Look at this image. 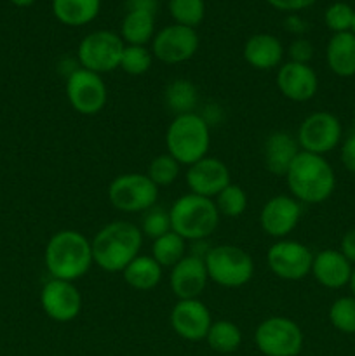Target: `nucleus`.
Returning a JSON list of instances; mask_svg holds the SVG:
<instances>
[{"label":"nucleus","instance_id":"46","mask_svg":"<svg viewBox=\"0 0 355 356\" xmlns=\"http://www.w3.org/2000/svg\"><path fill=\"white\" fill-rule=\"evenodd\" d=\"M354 127H355V113H354Z\"/></svg>","mask_w":355,"mask_h":356},{"label":"nucleus","instance_id":"13","mask_svg":"<svg viewBox=\"0 0 355 356\" xmlns=\"http://www.w3.org/2000/svg\"><path fill=\"white\" fill-rule=\"evenodd\" d=\"M198 35L195 28L169 24L162 28L152 40V54L166 65H180L195 56Z\"/></svg>","mask_w":355,"mask_h":356},{"label":"nucleus","instance_id":"24","mask_svg":"<svg viewBox=\"0 0 355 356\" xmlns=\"http://www.w3.org/2000/svg\"><path fill=\"white\" fill-rule=\"evenodd\" d=\"M101 0H52V13L66 26H84L100 14Z\"/></svg>","mask_w":355,"mask_h":356},{"label":"nucleus","instance_id":"12","mask_svg":"<svg viewBox=\"0 0 355 356\" xmlns=\"http://www.w3.org/2000/svg\"><path fill=\"white\" fill-rule=\"evenodd\" d=\"M66 97L77 113L96 115L106 104L108 90L101 75L79 66L66 79Z\"/></svg>","mask_w":355,"mask_h":356},{"label":"nucleus","instance_id":"28","mask_svg":"<svg viewBox=\"0 0 355 356\" xmlns=\"http://www.w3.org/2000/svg\"><path fill=\"white\" fill-rule=\"evenodd\" d=\"M205 341H207L209 348L214 350L216 353H233V351L239 350L240 343H242V332L233 322L219 320V322H212Z\"/></svg>","mask_w":355,"mask_h":356},{"label":"nucleus","instance_id":"4","mask_svg":"<svg viewBox=\"0 0 355 356\" xmlns=\"http://www.w3.org/2000/svg\"><path fill=\"white\" fill-rule=\"evenodd\" d=\"M171 229L188 242H204L216 232L219 212L212 198L188 193L178 198L169 209Z\"/></svg>","mask_w":355,"mask_h":356},{"label":"nucleus","instance_id":"23","mask_svg":"<svg viewBox=\"0 0 355 356\" xmlns=\"http://www.w3.org/2000/svg\"><path fill=\"white\" fill-rule=\"evenodd\" d=\"M326 61L334 75L343 79L355 75V35L352 31L334 33L331 37L326 49Z\"/></svg>","mask_w":355,"mask_h":356},{"label":"nucleus","instance_id":"32","mask_svg":"<svg viewBox=\"0 0 355 356\" xmlns=\"http://www.w3.org/2000/svg\"><path fill=\"white\" fill-rule=\"evenodd\" d=\"M152 59L153 54L145 45H125L118 68H122V72L127 75H145L152 68Z\"/></svg>","mask_w":355,"mask_h":356},{"label":"nucleus","instance_id":"34","mask_svg":"<svg viewBox=\"0 0 355 356\" xmlns=\"http://www.w3.org/2000/svg\"><path fill=\"white\" fill-rule=\"evenodd\" d=\"M329 320L336 330L343 334H355V298H340L331 305Z\"/></svg>","mask_w":355,"mask_h":356},{"label":"nucleus","instance_id":"5","mask_svg":"<svg viewBox=\"0 0 355 356\" xmlns=\"http://www.w3.org/2000/svg\"><path fill=\"white\" fill-rule=\"evenodd\" d=\"M167 153L180 165H188L207 156L211 132L205 118L198 113L176 115L166 132Z\"/></svg>","mask_w":355,"mask_h":356},{"label":"nucleus","instance_id":"40","mask_svg":"<svg viewBox=\"0 0 355 356\" xmlns=\"http://www.w3.org/2000/svg\"><path fill=\"white\" fill-rule=\"evenodd\" d=\"M340 252L343 254V256L347 257L352 264L355 263V228L345 233V236L341 238Z\"/></svg>","mask_w":355,"mask_h":356},{"label":"nucleus","instance_id":"22","mask_svg":"<svg viewBox=\"0 0 355 356\" xmlns=\"http://www.w3.org/2000/svg\"><path fill=\"white\" fill-rule=\"evenodd\" d=\"M284 58V47L277 37L270 33H256L244 45V59L254 70L277 68Z\"/></svg>","mask_w":355,"mask_h":356},{"label":"nucleus","instance_id":"36","mask_svg":"<svg viewBox=\"0 0 355 356\" xmlns=\"http://www.w3.org/2000/svg\"><path fill=\"white\" fill-rule=\"evenodd\" d=\"M354 17L355 9H352V6H348L345 2L333 3V6L327 7L326 14H324L326 26L331 31H334V33H347V31H352Z\"/></svg>","mask_w":355,"mask_h":356},{"label":"nucleus","instance_id":"10","mask_svg":"<svg viewBox=\"0 0 355 356\" xmlns=\"http://www.w3.org/2000/svg\"><path fill=\"white\" fill-rule=\"evenodd\" d=\"M301 152L324 156L341 141V124L333 113L315 111L301 122L296 136Z\"/></svg>","mask_w":355,"mask_h":356},{"label":"nucleus","instance_id":"31","mask_svg":"<svg viewBox=\"0 0 355 356\" xmlns=\"http://www.w3.org/2000/svg\"><path fill=\"white\" fill-rule=\"evenodd\" d=\"M214 204L219 214L226 216V218H239L247 209V195L239 184L230 183L225 190L219 191Z\"/></svg>","mask_w":355,"mask_h":356},{"label":"nucleus","instance_id":"1","mask_svg":"<svg viewBox=\"0 0 355 356\" xmlns=\"http://www.w3.org/2000/svg\"><path fill=\"white\" fill-rule=\"evenodd\" d=\"M143 233L134 222L113 221L96 233L90 242L93 261L108 273L124 271L132 259L139 256Z\"/></svg>","mask_w":355,"mask_h":356},{"label":"nucleus","instance_id":"9","mask_svg":"<svg viewBox=\"0 0 355 356\" xmlns=\"http://www.w3.org/2000/svg\"><path fill=\"white\" fill-rule=\"evenodd\" d=\"M303 330L285 316H270L254 332L256 348L265 356H299L303 350Z\"/></svg>","mask_w":355,"mask_h":356},{"label":"nucleus","instance_id":"6","mask_svg":"<svg viewBox=\"0 0 355 356\" xmlns=\"http://www.w3.org/2000/svg\"><path fill=\"white\" fill-rule=\"evenodd\" d=\"M204 263L209 280L221 287H242L254 275L253 257L240 247L228 243L211 247L204 256Z\"/></svg>","mask_w":355,"mask_h":356},{"label":"nucleus","instance_id":"2","mask_svg":"<svg viewBox=\"0 0 355 356\" xmlns=\"http://www.w3.org/2000/svg\"><path fill=\"white\" fill-rule=\"evenodd\" d=\"M291 197L299 204H320L333 195L336 176L324 156L299 152L285 174Z\"/></svg>","mask_w":355,"mask_h":356},{"label":"nucleus","instance_id":"29","mask_svg":"<svg viewBox=\"0 0 355 356\" xmlns=\"http://www.w3.org/2000/svg\"><path fill=\"white\" fill-rule=\"evenodd\" d=\"M184 250H187V240L181 238L178 233L169 232L153 240L152 257L162 268H173L183 259Z\"/></svg>","mask_w":355,"mask_h":356},{"label":"nucleus","instance_id":"26","mask_svg":"<svg viewBox=\"0 0 355 356\" xmlns=\"http://www.w3.org/2000/svg\"><path fill=\"white\" fill-rule=\"evenodd\" d=\"M155 33V14L150 10H127L122 19L120 38L127 45H146Z\"/></svg>","mask_w":355,"mask_h":356},{"label":"nucleus","instance_id":"7","mask_svg":"<svg viewBox=\"0 0 355 356\" xmlns=\"http://www.w3.org/2000/svg\"><path fill=\"white\" fill-rule=\"evenodd\" d=\"M159 188L150 181L146 174H122L108 186V200L117 211L136 214L145 212L157 204Z\"/></svg>","mask_w":355,"mask_h":356},{"label":"nucleus","instance_id":"21","mask_svg":"<svg viewBox=\"0 0 355 356\" xmlns=\"http://www.w3.org/2000/svg\"><path fill=\"white\" fill-rule=\"evenodd\" d=\"M299 152L301 148H299L296 138H292L287 132L278 131L270 134L265 141L263 149L265 165H267L268 172L275 174V176H285Z\"/></svg>","mask_w":355,"mask_h":356},{"label":"nucleus","instance_id":"37","mask_svg":"<svg viewBox=\"0 0 355 356\" xmlns=\"http://www.w3.org/2000/svg\"><path fill=\"white\" fill-rule=\"evenodd\" d=\"M289 56H291L292 63L308 65V61L313 56L312 42L306 40V38H296V40L289 45Z\"/></svg>","mask_w":355,"mask_h":356},{"label":"nucleus","instance_id":"43","mask_svg":"<svg viewBox=\"0 0 355 356\" xmlns=\"http://www.w3.org/2000/svg\"><path fill=\"white\" fill-rule=\"evenodd\" d=\"M35 2H37V0H10V3H14L16 7H30L33 6Z\"/></svg>","mask_w":355,"mask_h":356},{"label":"nucleus","instance_id":"15","mask_svg":"<svg viewBox=\"0 0 355 356\" xmlns=\"http://www.w3.org/2000/svg\"><path fill=\"white\" fill-rule=\"evenodd\" d=\"M211 325V312L200 299H181L171 312V327L187 341L205 339Z\"/></svg>","mask_w":355,"mask_h":356},{"label":"nucleus","instance_id":"17","mask_svg":"<svg viewBox=\"0 0 355 356\" xmlns=\"http://www.w3.org/2000/svg\"><path fill=\"white\" fill-rule=\"evenodd\" d=\"M187 184L190 188V193L205 198H216L219 191L225 190L230 184V170L221 160L204 156L188 167Z\"/></svg>","mask_w":355,"mask_h":356},{"label":"nucleus","instance_id":"14","mask_svg":"<svg viewBox=\"0 0 355 356\" xmlns=\"http://www.w3.org/2000/svg\"><path fill=\"white\" fill-rule=\"evenodd\" d=\"M40 305L45 315L59 323L72 322L82 309V296L73 282L51 278L42 287Z\"/></svg>","mask_w":355,"mask_h":356},{"label":"nucleus","instance_id":"41","mask_svg":"<svg viewBox=\"0 0 355 356\" xmlns=\"http://www.w3.org/2000/svg\"><path fill=\"white\" fill-rule=\"evenodd\" d=\"M129 10H150L155 14L157 0H127Z\"/></svg>","mask_w":355,"mask_h":356},{"label":"nucleus","instance_id":"8","mask_svg":"<svg viewBox=\"0 0 355 356\" xmlns=\"http://www.w3.org/2000/svg\"><path fill=\"white\" fill-rule=\"evenodd\" d=\"M124 40L120 35L108 30H97L82 38L77 51L80 68L89 72L108 73L120 66L122 52H124Z\"/></svg>","mask_w":355,"mask_h":356},{"label":"nucleus","instance_id":"30","mask_svg":"<svg viewBox=\"0 0 355 356\" xmlns=\"http://www.w3.org/2000/svg\"><path fill=\"white\" fill-rule=\"evenodd\" d=\"M169 13L176 24L195 28L205 16L204 0H169Z\"/></svg>","mask_w":355,"mask_h":356},{"label":"nucleus","instance_id":"44","mask_svg":"<svg viewBox=\"0 0 355 356\" xmlns=\"http://www.w3.org/2000/svg\"><path fill=\"white\" fill-rule=\"evenodd\" d=\"M348 285H350L352 296L355 298V268H354V271H352V277H350V282H348Z\"/></svg>","mask_w":355,"mask_h":356},{"label":"nucleus","instance_id":"11","mask_svg":"<svg viewBox=\"0 0 355 356\" xmlns=\"http://www.w3.org/2000/svg\"><path fill=\"white\" fill-rule=\"evenodd\" d=\"M267 263L275 277L287 282H298L312 273L313 254L308 247L296 240L282 238L268 249Z\"/></svg>","mask_w":355,"mask_h":356},{"label":"nucleus","instance_id":"3","mask_svg":"<svg viewBox=\"0 0 355 356\" xmlns=\"http://www.w3.org/2000/svg\"><path fill=\"white\" fill-rule=\"evenodd\" d=\"M93 263L90 242L75 229L58 232L45 247V268L58 280H79L90 270Z\"/></svg>","mask_w":355,"mask_h":356},{"label":"nucleus","instance_id":"27","mask_svg":"<svg viewBox=\"0 0 355 356\" xmlns=\"http://www.w3.org/2000/svg\"><path fill=\"white\" fill-rule=\"evenodd\" d=\"M164 101L174 115L194 113L198 103L197 87L184 79H176L164 90Z\"/></svg>","mask_w":355,"mask_h":356},{"label":"nucleus","instance_id":"16","mask_svg":"<svg viewBox=\"0 0 355 356\" xmlns=\"http://www.w3.org/2000/svg\"><path fill=\"white\" fill-rule=\"evenodd\" d=\"M299 218H301V204L289 195H277L261 209L260 225L268 236L282 240L298 226Z\"/></svg>","mask_w":355,"mask_h":356},{"label":"nucleus","instance_id":"38","mask_svg":"<svg viewBox=\"0 0 355 356\" xmlns=\"http://www.w3.org/2000/svg\"><path fill=\"white\" fill-rule=\"evenodd\" d=\"M271 7L278 10H285V13H296V10H303L306 7L313 6L317 0H267Z\"/></svg>","mask_w":355,"mask_h":356},{"label":"nucleus","instance_id":"19","mask_svg":"<svg viewBox=\"0 0 355 356\" xmlns=\"http://www.w3.org/2000/svg\"><path fill=\"white\" fill-rule=\"evenodd\" d=\"M277 87L287 99L296 103L310 101L319 89V79L310 65L287 61L278 68Z\"/></svg>","mask_w":355,"mask_h":356},{"label":"nucleus","instance_id":"33","mask_svg":"<svg viewBox=\"0 0 355 356\" xmlns=\"http://www.w3.org/2000/svg\"><path fill=\"white\" fill-rule=\"evenodd\" d=\"M178 174H180V163H178V160L173 159L169 153H164V155L155 156L150 162L146 176L150 177V181L157 188H160L173 184L178 179Z\"/></svg>","mask_w":355,"mask_h":356},{"label":"nucleus","instance_id":"42","mask_svg":"<svg viewBox=\"0 0 355 356\" xmlns=\"http://www.w3.org/2000/svg\"><path fill=\"white\" fill-rule=\"evenodd\" d=\"M285 28H287L289 31H292V33H303V31L306 30V24L305 21L301 19V17L298 16H289L287 19H285Z\"/></svg>","mask_w":355,"mask_h":356},{"label":"nucleus","instance_id":"18","mask_svg":"<svg viewBox=\"0 0 355 356\" xmlns=\"http://www.w3.org/2000/svg\"><path fill=\"white\" fill-rule=\"evenodd\" d=\"M207 270H205L204 257L200 256H184L176 266L171 268V291L176 296L178 301L181 299H198V296L205 291L207 285Z\"/></svg>","mask_w":355,"mask_h":356},{"label":"nucleus","instance_id":"25","mask_svg":"<svg viewBox=\"0 0 355 356\" xmlns=\"http://www.w3.org/2000/svg\"><path fill=\"white\" fill-rule=\"evenodd\" d=\"M129 287L136 291H152L160 284L162 266L152 256H138L122 271Z\"/></svg>","mask_w":355,"mask_h":356},{"label":"nucleus","instance_id":"35","mask_svg":"<svg viewBox=\"0 0 355 356\" xmlns=\"http://www.w3.org/2000/svg\"><path fill=\"white\" fill-rule=\"evenodd\" d=\"M139 229H141L143 236H148V238H152V240H157L159 236L173 232V229H171L169 211L159 207V205H153L152 209H148V211L143 212L141 228Z\"/></svg>","mask_w":355,"mask_h":356},{"label":"nucleus","instance_id":"45","mask_svg":"<svg viewBox=\"0 0 355 356\" xmlns=\"http://www.w3.org/2000/svg\"><path fill=\"white\" fill-rule=\"evenodd\" d=\"M352 33L355 35V17H354V26H352Z\"/></svg>","mask_w":355,"mask_h":356},{"label":"nucleus","instance_id":"20","mask_svg":"<svg viewBox=\"0 0 355 356\" xmlns=\"http://www.w3.org/2000/svg\"><path fill=\"white\" fill-rule=\"evenodd\" d=\"M352 263L340 250L326 249L313 256L312 275L327 289H341L348 285L352 277Z\"/></svg>","mask_w":355,"mask_h":356},{"label":"nucleus","instance_id":"39","mask_svg":"<svg viewBox=\"0 0 355 356\" xmlns=\"http://www.w3.org/2000/svg\"><path fill=\"white\" fill-rule=\"evenodd\" d=\"M341 162L345 169L355 174V134L348 136L341 146Z\"/></svg>","mask_w":355,"mask_h":356}]
</instances>
